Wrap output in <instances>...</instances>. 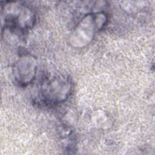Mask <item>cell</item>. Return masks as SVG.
Wrapping results in <instances>:
<instances>
[{
    "mask_svg": "<svg viewBox=\"0 0 155 155\" xmlns=\"http://www.w3.org/2000/svg\"><path fill=\"white\" fill-rule=\"evenodd\" d=\"M71 90L72 83L68 76H46L39 85L37 102L45 107L54 105L67 99Z\"/></svg>",
    "mask_w": 155,
    "mask_h": 155,
    "instance_id": "cell-1",
    "label": "cell"
},
{
    "mask_svg": "<svg viewBox=\"0 0 155 155\" xmlns=\"http://www.w3.org/2000/svg\"><path fill=\"white\" fill-rule=\"evenodd\" d=\"M36 62L31 56H24L16 64L14 67V76L21 85H26L35 77Z\"/></svg>",
    "mask_w": 155,
    "mask_h": 155,
    "instance_id": "cell-2",
    "label": "cell"
}]
</instances>
